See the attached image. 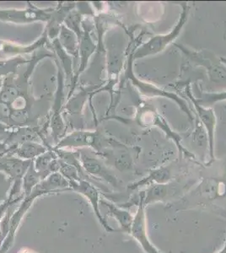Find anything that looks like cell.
<instances>
[{
	"mask_svg": "<svg viewBox=\"0 0 226 253\" xmlns=\"http://www.w3.org/2000/svg\"><path fill=\"white\" fill-rule=\"evenodd\" d=\"M188 17V8L185 7L182 13L181 14V17L178 23L172 32L166 35H159L154 38H150L146 43L143 44L137 49V52L134 55V59L145 58L146 56L157 54L164 51L166 46L173 42L178 36L180 35L184 25L186 23Z\"/></svg>",
	"mask_w": 226,
	"mask_h": 253,
	"instance_id": "1",
	"label": "cell"
},
{
	"mask_svg": "<svg viewBox=\"0 0 226 253\" xmlns=\"http://www.w3.org/2000/svg\"><path fill=\"white\" fill-rule=\"evenodd\" d=\"M1 156H0V171H3L8 174L10 176V179L13 180V187L8 197L14 199V196L20 193L24 176L33 161L15 158L9 155L6 156L3 155Z\"/></svg>",
	"mask_w": 226,
	"mask_h": 253,
	"instance_id": "2",
	"label": "cell"
},
{
	"mask_svg": "<svg viewBox=\"0 0 226 253\" xmlns=\"http://www.w3.org/2000/svg\"><path fill=\"white\" fill-rule=\"evenodd\" d=\"M55 9H38L28 3V9H0V20L15 24L32 23L35 21L48 22Z\"/></svg>",
	"mask_w": 226,
	"mask_h": 253,
	"instance_id": "3",
	"label": "cell"
},
{
	"mask_svg": "<svg viewBox=\"0 0 226 253\" xmlns=\"http://www.w3.org/2000/svg\"><path fill=\"white\" fill-rule=\"evenodd\" d=\"M69 190H73L77 193L85 196L87 200L92 205L93 210H94L95 215L99 219L101 225L103 226L104 229L107 232H117L118 230L112 229L106 222V219H104L100 210L99 209V204H100V192L99 190L92 184L91 182H90L87 180H84L83 178L80 179V181H69Z\"/></svg>",
	"mask_w": 226,
	"mask_h": 253,
	"instance_id": "4",
	"label": "cell"
},
{
	"mask_svg": "<svg viewBox=\"0 0 226 253\" xmlns=\"http://www.w3.org/2000/svg\"><path fill=\"white\" fill-rule=\"evenodd\" d=\"M145 205L143 204V193L140 194V199H138V208L134 217L131 232L133 237L137 241L141 248L146 253H160L152 244L148 237L146 228V217L144 211Z\"/></svg>",
	"mask_w": 226,
	"mask_h": 253,
	"instance_id": "5",
	"label": "cell"
},
{
	"mask_svg": "<svg viewBox=\"0 0 226 253\" xmlns=\"http://www.w3.org/2000/svg\"><path fill=\"white\" fill-rule=\"evenodd\" d=\"M79 153V160L81 162L82 168L86 175H91L94 177L104 180L107 183L112 185L115 188L118 187V179L99 160L92 157L86 150H81Z\"/></svg>",
	"mask_w": 226,
	"mask_h": 253,
	"instance_id": "6",
	"label": "cell"
},
{
	"mask_svg": "<svg viewBox=\"0 0 226 253\" xmlns=\"http://www.w3.org/2000/svg\"><path fill=\"white\" fill-rule=\"evenodd\" d=\"M186 95L192 101V103L194 106L195 109L197 111L198 118H200V121L203 124L207 131V136L209 138V154H210V162L215 161V130L216 126V118H215V112L212 108L205 107L202 106L197 99L192 96L191 89L186 88ZM209 162V163H210Z\"/></svg>",
	"mask_w": 226,
	"mask_h": 253,
	"instance_id": "7",
	"label": "cell"
},
{
	"mask_svg": "<svg viewBox=\"0 0 226 253\" xmlns=\"http://www.w3.org/2000/svg\"><path fill=\"white\" fill-rule=\"evenodd\" d=\"M132 70V61L130 60L129 61L128 71H127V76H128V78L130 79L133 81V84H135V86L138 88L141 93H143V95H149V96L158 95V96H165V97L172 99L180 106L181 108L183 110L184 112H186L190 119H192V115L189 112L188 107L186 106L185 101L181 100V98L178 97V95H175L173 93L167 92V91L159 89L157 87L154 86L153 84L144 83V82L138 81L133 74Z\"/></svg>",
	"mask_w": 226,
	"mask_h": 253,
	"instance_id": "8",
	"label": "cell"
},
{
	"mask_svg": "<svg viewBox=\"0 0 226 253\" xmlns=\"http://www.w3.org/2000/svg\"><path fill=\"white\" fill-rule=\"evenodd\" d=\"M100 138L97 132L76 131L62 138L53 149L59 150L63 147L91 146L100 152Z\"/></svg>",
	"mask_w": 226,
	"mask_h": 253,
	"instance_id": "9",
	"label": "cell"
},
{
	"mask_svg": "<svg viewBox=\"0 0 226 253\" xmlns=\"http://www.w3.org/2000/svg\"><path fill=\"white\" fill-rule=\"evenodd\" d=\"M84 31L82 32L81 38L79 41V52H80V58H81V65L80 69L78 70L77 75L75 77V80L73 81V89H75V82L77 81L79 75L83 72L84 69H86V65L88 63L90 57L91 56L92 53L94 52L95 45H94L91 38H90V31H91V26L90 25L87 21L84 22Z\"/></svg>",
	"mask_w": 226,
	"mask_h": 253,
	"instance_id": "10",
	"label": "cell"
},
{
	"mask_svg": "<svg viewBox=\"0 0 226 253\" xmlns=\"http://www.w3.org/2000/svg\"><path fill=\"white\" fill-rule=\"evenodd\" d=\"M47 148L42 144H35L32 141L24 142L20 145H15L7 150V154H14L20 159L33 161V159L38 158V156L43 155L47 151Z\"/></svg>",
	"mask_w": 226,
	"mask_h": 253,
	"instance_id": "11",
	"label": "cell"
},
{
	"mask_svg": "<svg viewBox=\"0 0 226 253\" xmlns=\"http://www.w3.org/2000/svg\"><path fill=\"white\" fill-rule=\"evenodd\" d=\"M47 39H48L47 34L46 32H44L42 38L37 41L34 44H32V46H15L14 44L8 43L5 42L0 41V57H3V55L17 54V53L20 54V53H29V52H33L46 43Z\"/></svg>",
	"mask_w": 226,
	"mask_h": 253,
	"instance_id": "12",
	"label": "cell"
},
{
	"mask_svg": "<svg viewBox=\"0 0 226 253\" xmlns=\"http://www.w3.org/2000/svg\"><path fill=\"white\" fill-rule=\"evenodd\" d=\"M100 204L106 206L108 209L110 215L114 217L115 219L118 220L122 227L121 230L125 231L127 233L131 232V228L134 222V216L131 213H129L126 210H121L112 203H109L106 200H100Z\"/></svg>",
	"mask_w": 226,
	"mask_h": 253,
	"instance_id": "13",
	"label": "cell"
},
{
	"mask_svg": "<svg viewBox=\"0 0 226 253\" xmlns=\"http://www.w3.org/2000/svg\"><path fill=\"white\" fill-rule=\"evenodd\" d=\"M172 178V170L171 167H165L159 168L157 170H153L147 177L143 178L142 181H137L135 184L131 185L129 187V189L135 190L137 187H143V186H148L152 185L155 182L164 184L167 183Z\"/></svg>",
	"mask_w": 226,
	"mask_h": 253,
	"instance_id": "14",
	"label": "cell"
},
{
	"mask_svg": "<svg viewBox=\"0 0 226 253\" xmlns=\"http://www.w3.org/2000/svg\"><path fill=\"white\" fill-rule=\"evenodd\" d=\"M58 40L64 50L75 56V58H78L79 41L75 38V32L68 29L66 26H62L60 29V38Z\"/></svg>",
	"mask_w": 226,
	"mask_h": 253,
	"instance_id": "15",
	"label": "cell"
},
{
	"mask_svg": "<svg viewBox=\"0 0 226 253\" xmlns=\"http://www.w3.org/2000/svg\"><path fill=\"white\" fill-rule=\"evenodd\" d=\"M90 92L89 89H83L80 94L75 95L72 98L71 100L69 101V103L67 104L65 109L68 111L69 114L73 117L80 118L82 114V108L84 107V104L86 102V96Z\"/></svg>",
	"mask_w": 226,
	"mask_h": 253,
	"instance_id": "16",
	"label": "cell"
},
{
	"mask_svg": "<svg viewBox=\"0 0 226 253\" xmlns=\"http://www.w3.org/2000/svg\"><path fill=\"white\" fill-rule=\"evenodd\" d=\"M42 181L43 180H42L40 174L35 169L34 161H33L32 165L29 167L23 178V184L22 185H23L26 196L30 195L32 190L34 189V187Z\"/></svg>",
	"mask_w": 226,
	"mask_h": 253,
	"instance_id": "17",
	"label": "cell"
},
{
	"mask_svg": "<svg viewBox=\"0 0 226 253\" xmlns=\"http://www.w3.org/2000/svg\"><path fill=\"white\" fill-rule=\"evenodd\" d=\"M221 164L216 165L215 167L217 168V176L215 178L211 179L215 180L216 185L217 193H226V157L221 160Z\"/></svg>",
	"mask_w": 226,
	"mask_h": 253,
	"instance_id": "18",
	"label": "cell"
},
{
	"mask_svg": "<svg viewBox=\"0 0 226 253\" xmlns=\"http://www.w3.org/2000/svg\"><path fill=\"white\" fill-rule=\"evenodd\" d=\"M27 62L28 61L23 58H15L14 59L0 62V76L15 72L19 65Z\"/></svg>",
	"mask_w": 226,
	"mask_h": 253,
	"instance_id": "19",
	"label": "cell"
},
{
	"mask_svg": "<svg viewBox=\"0 0 226 253\" xmlns=\"http://www.w3.org/2000/svg\"><path fill=\"white\" fill-rule=\"evenodd\" d=\"M202 106L212 105L218 101H226V91L221 93H212V94H203L200 100H197Z\"/></svg>",
	"mask_w": 226,
	"mask_h": 253,
	"instance_id": "20",
	"label": "cell"
},
{
	"mask_svg": "<svg viewBox=\"0 0 226 253\" xmlns=\"http://www.w3.org/2000/svg\"><path fill=\"white\" fill-rule=\"evenodd\" d=\"M11 183V179H6L4 175L0 172V203L6 199Z\"/></svg>",
	"mask_w": 226,
	"mask_h": 253,
	"instance_id": "21",
	"label": "cell"
},
{
	"mask_svg": "<svg viewBox=\"0 0 226 253\" xmlns=\"http://www.w3.org/2000/svg\"><path fill=\"white\" fill-rule=\"evenodd\" d=\"M23 198V195L20 196L19 198H16V199H12L10 198H7L6 199L5 201L3 202V204H1L0 205V219L2 218V216H3V213L5 212L6 210L9 209V206L12 205H15L17 202L20 201V199Z\"/></svg>",
	"mask_w": 226,
	"mask_h": 253,
	"instance_id": "22",
	"label": "cell"
},
{
	"mask_svg": "<svg viewBox=\"0 0 226 253\" xmlns=\"http://www.w3.org/2000/svg\"><path fill=\"white\" fill-rule=\"evenodd\" d=\"M226 253V243L225 244V246H224L223 249H222L220 253Z\"/></svg>",
	"mask_w": 226,
	"mask_h": 253,
	"instance_id": "23",
	"label": "cell"
},
{
	"mask_svg": "<svg viewBox=\"0 0 226 253\" xmlns=\"http://www.w3.org/2000/svg\"><path fill=\"white\" fill-rule=\"evenodd\" d=\"M0 86H1V81H0Z\"/></svg>",
	"mask_w": 226,
	"mask_h": 253,
	"instance_id": "24",
	"label": "cell"
}]
</instances>
